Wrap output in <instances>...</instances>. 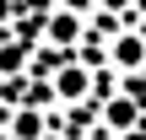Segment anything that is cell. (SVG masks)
I'll return each instance as SVG.
<instances>
[{
  "instance_id": "obj_6",
  "label": "cell",
  "mask_w": 146,
  "mask_h": 140,
  "mask_svg": "<svg viewBox=\"0 0 146 140\" xmlns=\"http://www.w3.org/2000/svg\"><path fill=\"white\" fill-rule=\"evenodd\" d=\"M38 113H16V140H38Z\"/></svg>"
},
{
  "instance_id": "obj_8",
  "label": "cell",
  "mask_w": 146,
  "mask_h": 140,
  "mask_svg": "<svg viewBox=\"0 0 146 140\" xmlns=\"http://www.w3.org/2000/svg\"><path fill=\"white\" fill-rule=\"evenodd\" d=\"M65 140H87V135H65Z\"/></svg>"
},
{
  "instance_id": "obj_2",
  "label": "cell",
  "mask_w": 146,
  "mask_h": 140,
  "mask_svg": "<svg viewBox=\"0 0 146 140\" xmlns=\"http://www.w3.org/2000/svg\"><path fill=\"white\" fill-rule=\"evenodd\" d=\"M76 32H81V27H76V11H60V16L49 22V43H54V49L76 43Z\"/></svg>"
},
{
  "instance_id": "obj_5",
  "label": "cell",
  "mask_w": 146,
  "mask_h": 140,
  "mask_svg": "<svg viewBox=\"0 0 146 140\" xmlns=\"http://www.w3.org/2000/svg\"><path fill=\"white\" fill-rule=\"evenodd\" d=\"M22 65H27V54H22V43H5V49H0V76H16Z\"/></svg>"
},
{
  "instance_id": "obj_1",
  "label": "cell",
  "mask_w": 146,
  "mask_h": 140,
  "mask_svg": "<svg viewBox=\"0 0 146 140\" xmlns=\"http://www.w3.org/2000/svg\"><path fill=\"white\" fill-rule=\"evenodd\" d=\"M87 86H92V76H87L81 65H65V70L54 76V97H65V103H81Z\"/></svg>"
},
{
  "instance_id": "obj_4",
  "label": "cell",
  "mask_w": 146,
  "mask_h": 140,
  "mask_svg": "<svg viewBox=\"0 0 146 140\" xmlns=\"http://www.w3.org/2000/svg\"><path fill=\"white\" fill-rule=\"evenodd\" d=\"M108 124H114V129H130V124H135V97L108 103Z\"/></svg>"
},
{
  "instance_id": "obj_7",
  "label": "cell",
  "mask_w": 146,
  "mask_h": 140,
  "mask_svg": "<svg viewBox=\"0 0 146 140\" xmlns=\"http://www.w3.org/2000/svg\"><path fill=\"white\" fill-rule=\"evenodd\" d=\"M103 5H114V11H119V5H130V0H103Z\"/></svg>"
},
{
  "instance_id": "obj_3",
  "label": "cell",
  "mask_w": 146,
  "mask_h": 140,
  "mask_svg": "<svg viewBox=\"0 0 146 140\" xmlns=\"http://www.w3.org/2000/svg\"><path fill=\"white\" fill-rule=\"evenodd\" d=\"M141 59H146L141 38H119V43H114V65H119V70H141Z\"/></svg>"
}]
</instances>
